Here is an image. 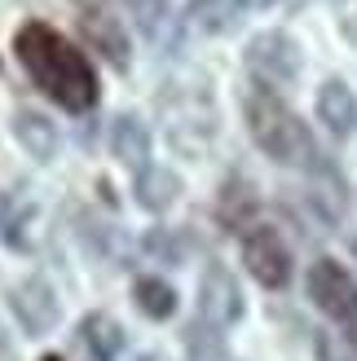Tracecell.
<instances>
[{
	"label": "cell",
	"instance_id": "7a4b0ae2",
	"mask_svg": "<svg viewBox=\"0 0 357 361\" xmlns=\"http://www.w3.org/2000/svg\"><path fill=\"white\" fill-rule=\"evenodd\" d=\"M243 115H247V133H252V141L270 159H278V164H305L309 168V164L322 159L317 146H313V137H309V128H305V119H300L270 84L247 88Z\"/></svg>",
	"mask_w": 357,
	"mask_h": 361
},
{
	"label": "cell",
	"instance_id": "9a60e30c",
	"mask_svg": "<svg viewBox=\"0 0 357 361\" xmlns=\"http://www.w3.org/2000/svg\"><path fill=\"white\" fill-rule=\"evenodd\" d=\"M133 300H137V309L155 317V322H164L176 313V291H172V282H164L159 274H146V278H137L133 282Z\"/></svg>",
	"mask_w": 357,
	"mask_h": 361
},
{
	"label": "cell",
	"instance_id": "7402d4cb",
	"mask_svg": "<svg viewBox=\"0 0 357 361\" xmlns=\"http://www.w3.org/2000/svg\"><path fill=\"white\" fill-rule=\"evenodd\" d=\"M133 361H168V357H164V353H137Z\"/></svg>",
	"mask_w": 357,
	"mask_h": 361
},
{
	"label": "cell",
	"instance_id": "8992f818",
	"mask_svg": "<svg viewBox=\"0 0 357 361\" xmlns=\"http://www.w3.org/2000/svg\"><path fill=\"white\" fill-rule=\"evenodd\" d=\"M199 317L212 322V326H229V322L243 317V291L229 269L207 264V274L199 282Z\"/></svg>",
	"mask_w": 357,
	"mask_h": 361
},
{
	"label": "cell",
	"instance_id": "5bb4252c",
	"mask_svg": "<svg viewBox=\"0 0 357 361\" xmlns=\"http://www.w3.org/2000/svg\"><path fill=\"white\" fill-rule=\"evenodd\" d=\"M133 194L146 212H164V207L176 203V194H181V176L172 168H146V172H137Z\"/></svg>",
	"mask_w": 357,
	"mask_h": 361
},
{
	"label": "cell",
	"instance_id": "d6986e66",
	"mask_svg": "<svg viewBox=\"0 0 357 361\" xmlns=\"http://www.w3.org/2000/svg\"><path fill=\"white\" fill-rule=\"evenodd\" d=\"M146 251H150V256H159V260H168V264L181 260V247H176L172 229H150L146 233Z\"/></svg>",
	"mask_w": 357,
	"mask_h": 361
},
{
	"label": "cell",
	"instance_id": "cb8c5ba5",
	"mask_svg": "<svg viewBox=\"0 0 357 361\" xmlns=\"http://www.w3.org/2000/svg\"><path fill=\"white\" fill-rule=\"evenodd\" d=\"M40 361H58V357H40Z\"/></svg>",
	"mask_w": 357,
	"mask_h": 361
},
{
	"label": "cell",
	"instance_id": "277c9868",
	"mask_svg": "<svg viewBox=\"0 0 357 361\" xmlns=\"http://www.w3.org/2000/svg\"><path fill=\"white\" fill-rule=\"evenodd\" d=\"M243 264L252 269V278L260 286H287V278H291V251L274 225L243 229Z\"/></svg>",
	"mask_w": 357,
	"mask_h": 361
},
{
	"label": "cell",
	"instance_id": "3957f363",
	"mask_svg": "<svg viewBox=\"0 0 357 361\" xmlns=\"http://www.w3.org/2000/svg\"><path fill=\"white\" fill-rule=\"evenodd\" d=\"M305 286H309V300H313L327 317H335L344 331L357 326V278L349 274L344 264H335V260H313Z\"/></svg>",
	"mask_w": 357,
	"mask_h": 361
},
{
	"label": "cell",
	"instance_id": "4fadbf2b",
	"mask_svg": "<svg viewBox=\"0 0 357 361\" xmlns=\"http://www.w3.org/2000/svg\"><path fill=\"white\" fill-rule=\"evenodd\" d=\"M80 27H84L88 44H93L97 53H106V58H111L115 66H128V40H123L119 18H111V13L93 9V13H84V18H80Z\"/></svg>",
	"mask_w": 357,
	"mask_h": 361
},
{
	"label": "cell",
	"instance_id": "6da1fadb",
	"mask_svg": "<svg viewBox=\"0 0 357 361\" xmlns=\"http://www.w3.org/2000/svg\"><path fill=\"white\" fill-rule=\"evenodd\" d=\"M13 53H18V62H23V71L31 75V84L40 88L44 97L58 102L62 111H71V115L93 111V102H97V71L62 31H53L49 23L31 18V23L18 27Z\"/></svg>",
	"mask_w": 357,
	"mask_h": 361
},
{
	"label": "cell",
	"instance_id": "44dd1931",
	"mask_svg": "<svg viewBox=\"0 0 357 361\" xmlns=\"http://www.w3.org/2000/svg\"><path fill=\"white\" fill-rule=\"evenodd\" d=\"M243 9H270V5H278V0H238Z\"/></svg>",
	"mask_w": 357,
	"mask_h": 361
},
{
	"label": "cell",
	"instance_id": "ffe728a7",
	"mask_svg": "<svg viewBox=\"0 0 357 361\" xmlns=\"http://www.w3.org/2000/svg\"><path fill=\"white\" fill-rule=\"evenodd\" d=\"M317 357H322V361H349L340 348L331 344V335H322V339H317Z\"/></svg>",
	"mask_w": 357,
	"mask_h": 361
},
{
	"label": "cell",
	"instance_id": "2e32d148",
	"mask_svg": "<svg viewBox=\"0 0 357 361\" xmlns=\"http://www.w3.org/2000/svg\"><path fill=\"white\" fill-rule=\"evenodd\" d=\"M234 5L238 0H190L186 5V27L199 35H217L234 23Z\"/></svg>",
	"mask_w": 357,
	"mask_h": 361
},
{
	"label": "cell",
	"instance_id": "ac0fdd59",
	"mask_svg": "<svg viewBox=\"0 0 357 361\" xmlns=\"http://www.w3.org/2000/svg\"><path fill=\"white\" fill-rule=\"evenodd\" d=\"M123 5H128V13L137 18L141 31L159 35V27H164V18H168V0H123Z\"/></svg>",
	"mask_w": 357,
	"mask_h": 361
},
{
	"label": "cell",
	"instance_id": "603a6c76",
	"mask_svg": "<svg viewBox=\"0 0 357 361\" xmlns=\"http://www.w3.org/2000/svg\"><path fill=\"white\" fill-rule=\"evenodd\" d=\"M344 335H349V344H353V348H357V326H349V331H344Z\"/></svg>",
	"mask_w": 357,
	"mask_h": 361
},
{
	"label": "cell",
	"instance_id": "8fae6325",
	"mask_svg": "<svg viewBox=\"0 0 357 361\" xmlns=\"http://www.w3.org/2000/svg\"><path fill=\"white\" fill-rule=\"evenodd\" d=\"M80 348L93 361H115L123 353V326L111 313H88L80 322Z\"/></svg>",
	"mask_w": 357,
	"mask_h": 361
},
{
	"label": "cell",
	"instance_id": "e0dca14e",
	"mask_svg": "<svg viewBox=\"0 0 357 361\" xmlns=\"http://www.w3.org/2000/svg\"><path fill=\"white\" fill-rule=\"evenodd\" d=\"M221 326H212V322H199V326H190L186 331V348L194 361H217L221 357Z\"/></svg>",
	"mask_w": 357,
	"mask_h": 361
},
{
	"label": "cell",
	"instance_id": "5b68a950",
	"mask_svg": "<svg viewBox=\"0 0 357 361\" xmlns=\"http://www.w3.org/2000/svg\"><path fill=\"white\" fill-rule=\"evenodd\" d=\"M300 44L291 40L287 31H260L247 40V66L256 71L260 84H291L300 75Z\"/></svg>",
	"mask_w": 357,
	"mask_h": 361
},
{
	"label": "cell",
	"instance_id": "ba28073f",
	"mask_svg": "<svg viewBox=\"0 0 357 361\" xmlns=\"http://www.w3.org/2000/svg\"><path fill=\"white\" fill-rule=\"evenodd\" d=\"M111 154L119 159L123 168H133V172H146L150 164V133H146V123H141L137 115H119L111 123Z\"/></svg>",
	"mask_w": 357,
	"mask_h": 361
},
{
	"label": "cell",
	"instance_id": "30bf717a",
	"mask_svg": "<svg viewBox=\"0 0 357 361\" xmlns=\"http://www.w3.org/2000/svg\"><path fill=\"white\" fill-rule=\"evenodd\" d=\"M9 128L18 137V146L31 159H40V164H49V159L58 154V128H53V119H44L40 111H18L9 119Z\"/></svg>",
	"mask_w": 357,
	"mask_h": 361
},
{
	"label": "cell",
	"instance_id": "52a82bcc",
	"mask_svg": "<svg viewBox=\"0 0 357 361\" xmlns=\"http://www.w3.org/2000/svg\"><path fill=\"white\" fill-rule=\"evenodd\" d=\"M9 309H13L18 322H23V331H27V335H44L53 322H58V295H53V286H49V282L27 278V282H18V286H13Z\"/></svg>",
	"mask_w": 357,
	"mask_h": 361
},
{
	"label": "cell",
	"instance_id": "7c38bea8",
	"mask_svg": "<svg viewBox=\"0 0 357 361\" xmlns=\"http://www.w3.org/2000/svg\"><path fill=\"white\" fill-rule=\"evenodd\" d=\"M31 229H35V207L23 194L0 190V243H9L13 251L31 247Z\"/></svg>",
	"mask_w": 357,
	"mask_h": 361
},
{
	"label": "cell",
	"instance_id": "9c48e42d",
	"mask_svg": "<svg viewBox=\"0 0 357 361\" xmlns=\"http://www.w3.org/2000/svg\"><path fill=\"white\" fill-rule=\"evenodd\" d=\"M317 119H322L335 137H349L357 128V97L344 80H327L317 88Z\"/></svg>",
	"mask_w": 357,
	"mask_h": 361
}]
</instances>
